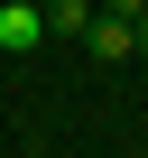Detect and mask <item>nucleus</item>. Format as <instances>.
<instances>
[{"label": "nucleus", "mask_w": 148, "mask_h": 158, "mask_svg": "<svg viewBox=\"0 0 148 158\" xmlns=\"http://www.w3.org/2000/svg\"><path fill=\"white\" fill-rule=\"evenodd\" d=\"M46 28H65V37H84V28H93V0H56V10H46Z\"/></svg>", "instance_id": "3"}, {"label": "nucleus", "mask_w": 148, "mask_h": 158, "mask_svg": "<svg viewBox=\"0 0 148 158\" xmlns=\"http://www.w3.org/2000/svg\"><path fill=\"white\" fill-rule=\"evenodd\" d=\"M46 37V10H37V0H0V56H28Z\"/></svg>", "instance_id": "1"}, {"label": "nucleus", "mask_w": 148, "mask_h": 158, "mask_svg": "<svg viewBox=\"0 0 148 158\" xmlns=\"http://www.w3.org/2000/svg\"><path fill=\"white\" fill-rule=\"evenodd\" d=\"M102 10H120V19H148V0H102Z\"/></svg>", "instance_id": "4"}, {"label": "nucleus", "mask_w": 148, "mask_h": 158, "mask_svg": "<svg viewBox=\"0 0 148 158\" xmlns=\"http://www.w3.org/2000/svg\"><path fill=\"white\" fill-rule=\"evenodd\" d=\"M84 37H93V56H130V47H139V19H120V10H102V19L84 28Z\"/></svg>", "instance_id": "2"}]
</instances>
